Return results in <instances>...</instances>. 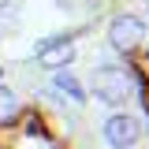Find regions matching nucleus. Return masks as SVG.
Here are the masks:
<instances>
[{"label": "nucleus", "instance_id": "nucleus-1", "mask_svg": "<svg viewBox=\"0 0 149 149\" xmlns=\"http://www.w3.org/2000/svg\"><path fill=\"white\" fill-rule=\"evenodd\" d=\"M90 93L97 97V101L119 108L130 93H134V86H130V74L123 71V67H116V63H101V67L90 74Z\"/></svg>", "mask_w": 149, "mask_h": 149}, {"label": "nucleus", "instance_id": "nucleus-2", "mask_svg": "<svg viewBox=\"0 0 149 149\" xmlns=\"http://www.w3.org/2000/svg\"><path fill=\"white\" fill-rule=\"evenodd\" d=\"M138 138H142V123L127 116V112H116L104 119V142L112 149H134L138 146Z\"/></svg>", "mask_w": 149, "mask_h": 149}, {"label": "nucleus", "instance_id": "nucleus-3", "mask_svg": "<svg viewBox=\"0 0 149 149\" xmlns=\"http://www.w3.org/2000/svg\"><path fill=\"white\" fill-rule=\"evenodd\" d=\"M142 37H146V22H142L138 15H119V19H112V26H108L112 49L130 52V49H138V45H142Z\"/></svg>", "mask_w": 149, "mask_h": 149}, {"label": "nucleus", "instance_id": "nucleus-4", "mask_svg": "<svg viewBox=\"0 0 149 149\" xmlns=\"http://www.w3.org/2000/svg\"><path fill=\"white\" fill-rule=\"evenodd\" d=\"M37 60H41V67H49V71H63V67L74 60V49H71V41L63 37V41H52V45H45V49L37 52Z\"/></svg>", "mask_w": 149, "mask_h": 149}, {"label": "nucleus", "instance_id": "nucleus-5", "mask_svg": "<svg viewBox=\"0 0 149 149\" xmlns=\"http://www.w3.org/2000/svg\"><path fill=\"white\" fill-rule=\"evenodd\" d=\"M56 90H63L71 101H86V90L74 82V74H67V71H56Z\"/></svg>", "mask_w": 149, "mask_h": 149}, {"label": "nucleus", "instance_id": "nucleus-6", "mask_svg": "<svg viewBox=\"0 0 149 149\" xmlns=\"http://www.w3.org/2000/svg\"><path fill=\"white\" fill-rule=\"evenodd\" d=\"M15 22H19V4H11V0H0V34L15 30Z\"/></svg>", "mask_w": 149, "mask_h": 149}, {"label": "nucleus", "instance_id": "nucleus-7", "mask_svg": "<svg viewBox=\"0 0 149 149\" xmlns=\"http://www.w3.org/2000/svg\"><path fill=\"white\" fill-rule=\"evenodd\" d=\"M19 108V101H15V93L8 90V86H0V119H8L11 112Z\"/></svg>", "mask_w": 149, "mask_h": 149}]
</instances>
